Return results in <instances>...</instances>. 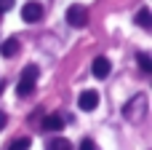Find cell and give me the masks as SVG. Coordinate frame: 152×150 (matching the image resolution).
Wrapping results in <instances>:
<instances>
[{
    "mask_svg": "<svg viewBox=\"0 0 152 150\" xmlns=\"http://www.w3.org/2000/svg\"><path fill=\"white\" fill-rule=\"evenodd\" d=\"M147 110H150V99L147 94H134L126 105H123V118L128 123H142L147 118Z\"/></svg>",
    "mask_w": 152,
    "mask_h": 150,
    "instance_id": "1",
    "label": "cell"
},
{
    "mask_svg": "<svg viewBox=\"0 0 152 150\" xmlns=\"http://www.w3.org/2000/svg\"><path fill=\"white\" fill-rule=\"evenodd\" d=\"M37 75H40L37 64H27L24 72H21V81H19V86H16V94H19V97H29V94L35 91V81H37Z\"/></svg>",
    "mask_w": 152,
    "mask_h": 150,
    "instance_id": "2",
    "label": "cell"
},
{
    "mask_svg": "<svg viewBox=\"0 0 152 150\" xmlns=\"http://www.w3.org/2000/svg\"><path fill=\"white\" fill-rule=\"evenodd\" d=\"M88 8L86 5H80V3H75V5H69L67 8V24L69 27H75V30H83V27H88Z\"/></svg>",
    "mask_w": 152,
    "mask_h": 150,
    "instance_id": "3",
    "label": "cell"
},
{
    "mask_svg": "<svg viewBox=\"0 0 152 150\" xmlns=\"http://www.w3.org/2000/svg\"><path fill=\"white\" fill-rule=\"evenodd\" d=\"M77 105H80V110H86V113L96 110V105H99V91H94V89H86V91L77 97Z\"/></svg>",
    "mask_w": 152,
    "mask_h": 150,
    "instance_id": "4",
    "label": "cell"
},
{
    "mask_svg": "<svg viewBox=\"0 0 152 150\" xmlns=\"http://www.w3.org/2000/svg\"><path fill=\"white\" fill-rule=\"evenodd\" d=\"M40 16H43V5H40V3H24V8H21V19H24L27 24L40 21Z\"/></svg>",
    "mask_w": 152,
    "mask_h": 150,
    "instance_id": "5",
    "label": "cell"
},
{
    "mask_svg": "<svg viewBox=\"0 0 152 150\" xmlns=\"http://www.w3.org/2000/svg\"><path fill=\"white\" fill-rule=\"evenodd\" d=\"M110 70H112V64H110V59L107 56H96L94 59V64H91V72L102 81V78H107L110 75Z\"/></svg>",
    "mask_w": 152,
    "mask_h": 150,
    "instance_id": "6",
    "label": "cell"
},
{
    "mask_svg": "<svg viewBox=\"0 0 152 150\" xmlns=\"http://www.w3.org/2000/svg\"><path fill=\"white\" fill-rule=\"evenodd\" d=\"M43 129H45V132H61V129H64V118H61V115H48V118L43 121Z\"/></svg>",
    "mask_w": 152,
    "mask_h": 150,
    "instance_id": "7",
    "label": "cell"
},
{
    "mask_svg": "<svg viewBox=\"0 0 152 150\" xmlns=\"http://www.w3.org/2000/svg\"><path fill=\"white\" fill-rule=\"evenodd\" d=\"M16 51H19V40L16 38H8L3 46H0V54L5 56V59H11V56H16Z\"/></svg>",
    "mask_w": 152,
    "mask_h": 150,
    "instance_id": "8",
    "label": "cell"
},
{
    "mask_svg": "<svg viewBox=\"0 0 152 150\" xmlns=\"http://www.w3.org/2000/svg\"><path fill=\"white\" fill-rule=\"evenodd\" d=\"M45 150H72V145H69V140H64V137H53V140L45 142Z\"/></svg>",
    "mask_w": 152,
    "mask_h": 150,
    "instance_id": "9",
    "label": "cell"
},
{
    "mask_svg": "<svg viewBox=\"0 0 152 150\" xmlns=\"http://www.w3.org/2000/svg\"><path fill=\"white\" fill-rule=\"evenodd\" d=\"M136 24H139V27H144V30H150V27H152V16H150V8H142V11L136 13Z\"/></svg>",
    "mask_w": 152,
    "mask_h": 150,
    "instance_id": "10",
    "label": "cell"
},
{
    "mask_svg": "<svg viewBox=\"0 0 152 150\" xmlns=\"http://www.w3.org/2000/svg\"><path fill=\"white\" fill-rule=\"evenodd\" d=\"M29 145H32L29 137H19V140L11 142V148H8V150H29Z\"/></svg>",
    "mask_w": 152,
    "mask_h": 150,
    "instance_id": "11",
    "label": "cell"
},
{
    "mask_svg": "<svg viewBox=\"0 0 152 150\" xmlns=\"http://www.w3.org/2000/svg\"><path fill=\"white\" fill-rule=\"evenodd\" d=\"M136 59H139V67H142V72H152V59H150V54H144V51H142Z\"/></svg>",
    "mask_w": 152,
    "mask_h": 150,
    "instance_id": "12",
    "label": "cell"
},
{
    "mask_svg": "<svg viewBox=\"0 0 152 150\" xmlns=\"http://www.w3.org/2000/svg\"><path fill=\"white\" fill-rule=\"evenodd\" d=\"M80 150H99V148H96V142H94V140H88V137H86V140L80 142Z\"/></svg>",
    "mask_w": 152,
    "mask_h": 150,
    "instance_id": "13",
    "label": "cell"
},
{
    "mask_svg": "<svg viewBox=\"0 0 152 150\" xmlns=\"http://www.w3.org/2000/svg\"><path fill=\"white\" fill-rule=\"evenodd\" d=\"M11 8H13V0H0V13H5Z\"/></svg>",
    "mask_w": 152,
    "mask_h": 150,
    "instance_id": "14",
    "label": "cell"
},
{
    "mask_svg": "<svg viewBox=\"0 0 152 150\" xmlns=\"http://www.w3.org/2000/svg\"><path fill=\"white\" fill-rule=\"evenodd\" d=\"M5 123H8V115H5V113H3V110H0V132H3V129H5Z\"/></svg>",
    "mask_w": 152,
    "mask_h": 150,
    "instance_id": "15",
    "label": "cell"
}]
</instances>
